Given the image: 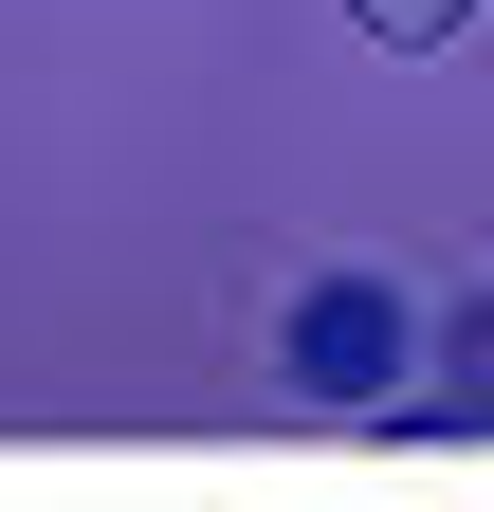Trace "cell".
I'll list each match as a JSON object with an SVG mask.
<instances>
[{"label":"cell","mask_w":494,"mask_h":512,"mask_svg":"<svg viewBox=\"0 0 494 512\" xmlns=\"http://www.w3.org/2000/svg\"><path fill=\"white\" fill-rule=\"evenodd\" d=\"M275 366L312 384V403H403V293L385 275H312L293 330H275Z\"/></svg>","instance_id":"cell-1"},{"label":"cell","mask_w":494,"mask_h":512,"mask_svg":"<svg viewBox=\"0 0 494 512\" xmlns=\"http://www.w3.org/2000/svg\"><path fill=\"white\" fill-rule=\"evenodd\" d=\"M385 439H494V311L458 330V366H440V403H366Z\"/></svg>","instance_id":"cell-2"},{"label":"cell","mask_w":494,"mask_h":512,"mask_svg":"<svg viewBox=\"0 0 494 512\" xmlns=\"http://www.w3.org/2000/svg\"><path fill=\"white\" fill-rule=\"evenodd\" d=\"M348 19H366V37H385V55H440V37L476 19V0H348Z\"/></svg>","instance_id":"cell-3"}]
</instances>
